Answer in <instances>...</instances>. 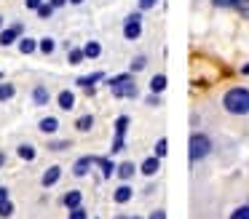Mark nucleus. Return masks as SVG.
I'll return each instance as SVG.
<instances>
[{
  "label": "nucleus",
  "mask_w": 249,
  "mask_h": 219,
  "mask_svg": "<svg viewBox=\"0 0 249 219\" xmlns=\"http://www.w3.org/2000/svg\"><path fill=\"white\" fill-rule=\"evenodd\" d=\"M3 163H6V152H0V168H3Z\"/></svg>",
  "instance_id": "42"
},
{
  "label": "nucleus",
  "mask_w": 249,
  "mask_h": 219,
  "mask_svg": "<svg viewBox=\"0 0 249 219\" xmlns=\"http://www.w3.org/2000/svg\"><path fill=\"white\" fill-rule=\"evenodd\" d=\"M91 166H97V155H83V158L75 160L72 174H75V176H86L89 171H91Z\"/></svg>",
  "instance_id": "5"
},
{
  "label": "nucleus",
  "mask_w": 249,
  "mask_h": 219,
  "mask_svg": "<svg viewBox=\"0 0 249 219\" xmlns=\"http://www.w3.org/2000/svg\"><path fill=\"white\" fill-rule=\"evenodd\" d=\"M156 3H158V0H140V11H150V8H156Z\"/></svg>",
  "instance_id": "36"
},
{
  "label": "nucleus",
  "mask_w": 249,
  "mask_h": 219,
  "mask_svg": "<svg viewBox=\"0 0 249 219\" xmlns=\"http://www.w3.org/2000/svg\"><path fill=\"white\" fill-rule=\"evenodd\" d=\"M38 48L40 51L46 53V56H49V53H54V48H56V43H54V37H43V40L38 43Z\"/></svg>",
  "instance_id": "25"
},
{
  "label": "nucleus",
  "mask_w": 249,
  "mask_h": 219,
  "mask_svg": "<svg viewBox=\"0 0 249 219\" xmlns=\"http://www.w3.org/2000/svg\"><path fill=\"white\" fill-rule=\"evenodd\" d=\"M0 27H3V16H0Z\"/></svg>",
  "instance_id": "47"
},
{
  "label": "nucleus",
  "mask_w": 249,
  "mask_h": 219,
  "mask_svg": "<svg viewBox=\"0 0 249 219\" xmlns=\"http://www.w3.org/2000/svg\"><path fill=\"white\" fill-rule=\"evenodd\" d=\"M14 94H17V88H14V83H0V101H8Z\"/></svg>",
  "instance_id": "24"
},
{
  "label": "nucleus",
  "mask_w": 249,
  "mask_h": 219,
  "mask_svg": "<svg viewBox=\"0 0 249 219\" xmlns=\"http://www.w3.org/2000/svg\"><path fill=\"white\" fill-rule=\"evenodd\" d=\"M33 104L35 107H46V104H49V88H46V85H35V88H33Z\"/></svg>",
  "instance_id": "11"
},
{
  "label": "nucleus",
  "mask_w": 249,
  "mask_h": 219,
  "mask_svg": "<svg viewBox=\"0 0 249 219\" xmlns=\"http://www.w3.org/2000/svg\"><path fill=\"white\" fill-rule=\"evenodd\" d=\"M166 147H169L166 136H161V139L156 142V158H163V155H166Z\"/></svg>",
  "instance_id": "29"
},
{
  "label": "nucleus",
  "mask_w": 249,
  "mask_h": 219,
  "mask_svg": "<svg viewBox=\"0 0 249 219\" xmlns=\"http://www.w3.org/2000/svg\"><path fill=\"white\" fill-rule=\"evenodd\" d=\"M14 214V203L11 201H3L0 203V219H8Z\"/></svg>",
  "instance_id": "28"
},
{
  "label": "nucleus",
  "mask_w": 249,
  "mask_h": 219,
  "mask_svg": "<svg viewBox=\"0 0 249 219\" xmlns=\"http://www.w3.org/2000/svg\"><path fill=\"white\" fill-rule=\"evenodd\" d=\"M38 128L43 134H56L59 131V120H56V118H43V120L38 123Z\"/></svg>",
  "instance_id": "16"
},
{
  "label": "nucleus",
  "mask_w": 249,
  "mask_h": 219,
  "mask_svg": "<svg viewBox=\"0 0 249 219\" xmlns=\"http://www.w3.org/2000/svg\"><path fill=\"white\" fill-rule=\"evenodd\" d=\"M115 174H118V176H121V179H124V182H126V179H131V176H134V174H137V166H134V163H131V160H124V163H121V166H118V168H115Z\"/></svg>",
  "instance_id": "13"
},
{
  "label": "nucleus",
  "mask_w": 249,
  "mask_h": 219,
  "mask_svg": "<svg viewBox=\"0 0 249 219\" xmlns=\"http://www.w3.org/2000/svg\"><path fill=\"white\" fill-rule=\"evenodd\" d=\"M145 67H147V56H142V53H140V56L131 59V72H140V69H145Z\"/></svg>",
  "instance_id": "26"
},
{
  "label": "nucleus",
  "mask_w": 249,
  "mask_h": 219,
  "mask_svg": "<svg viewBox=\"0 0 249 219\" xmlns=\"http://www.w3.org/2000/svg\"><path fill=\"white\" fill-rule=\"evenodd\" d=\"M188 152H190V160H204L206 155L212 152V139L206 136V134H201V131L190 134V139H188Z\"/></svg>",
  "instance_id": "3"
},
{
  "label": "nucleus",
  "mask_w": 249,
  "mask_h": 219,
  "mask_svg": "<svg viewBox=\"0 0 249 219\" xmlns=\"http://www.w3.org/2000/svg\"><path fill=\"white\" fill-rule=\"evenodd\" d=\"M244 75H249V64H244Z\"/></svg>",
  "instance_id": "44"
},
{
  "label": "nucleus",
  "mask_w": 249,
  "mask_h": 219,
  "mask_svg": "<svg viewBox=\"0 0 249 219\" xmlns=\"http://www.w3.org/2000/svg\"><path fill=\"white\" fill-rule=\"evenodd\" d=\"M17 155H19L22 160H35V155H38V152H35L33 144H19V147H17Z\"/></svg>",
  "instance_id": "19"
},
{
  "label": "nucleus",
  "mask_w": 249,
  "mask_h": 219,
  "mask_svg": "<svg viewBox=\"0 0 249 219\" xmlns=\"http://www.w3.org/2000/svg\"><path fill=\"white\" fill-rule=\"evenodd\" d=\"M3 201H8V187L0 185V203H3Z\"/></svg>",
  "instance_id": "40"
},
{
  "label": "nucleus",
  "mask_w": 249,
  "mask_h": 219,
  "mask_svg": "<svg viewBox=\"0 0 249 219\" xmlns=\"http://www.w3.org/2000/svg\"><path fill=\"white\" fill-rule=\"evenodd\" d=\"M140 35H142V11H134L124 21V37L126 40H137Z\"/></svg>",
  "instance_id": "4"
},
{
  "label": "nucleus",
  "mask_w": 249,
  "mask_h": 219,
  "mask_svg": "<svg viewBox=\"0 0 249 219\" xmlns=\"http://www.w3.org/2000/svg\"><path fill=\"white\" fill-rule=\"evenodd\" d=\"M115 219H129V217H115Z\"/></svg>",
  "instance_id": "45"
},
{
  "label": "nucleus",
  "mask_w": 249,
  "mask_h": 219,
  "mask_svg": "<svg viewBox=\"0 0 249 219\" xmlns=\"http://www.w3.org/2000/svg\"><path fill=\"white\" fill-rule=\"evenodd\" d=\"M124 147H126L124 136H115V139H113V147H110V152H113V155H118V152H121V150H124Z\"/></svg>",
  "instance_id": "32"
},
{
  "label": "nucleus",
  "mask_w": 249,
  "mask_h": 219,
  "mask_svg": "<svg viewBox=\"0 0 249 219\" xmlns=\"http://www.w3.org/2000/svg\"><path fill=\"white\" fill-rule=\"evenodd\" d=\"M99 80H105V72H102V69H99V72H91V75H83V78H78L75 83L81 85V88H94Z\"/></svg>",
  "instance_id": "9"
},
{
  "label": "nucleus",
  "mask_w": 249,
  "mask_h": 219,
  "mask_svg": "<svg viewBox=\"0 0 249 219\" xmlns=\"http://www.w3.org/2000/svg\"><path fill=\"white\" fill-rule=\"evenodd\" d=\"M129 219H142V217H129Z\"/></svg>",
  "instance_id": "46"
},
{
  "label": "nucleus",
  "mask_w": 249,
  "mask_h": 219,
  "mask_svg": "<svg viewBox=\"0 0 249 219\" xmlns=\"http://www.w3.org/2000/svg\"><path fill=\"white\" fill-rule=\"evenodd\" d=\"M238 11H241V16L244 19H249V0H238V5H236Z\"/></svg>",
  "instance_id": "35"
},
{
  "label": "nucleus",
  "mask_w": 249,
  "mask_h": 219,
  "mask_svg": "<svg viewBox=\"0 0 249 219\" xmlns=\"http://www.w3.org/2000/svg\"><path fill=\"white\" fill-rule=\"evenodd\" d=\"M163 88H166V75H153L150 91H153V94H163Z\"/></svg>",
  "instance_id": "20"
},
{
  "label": "nucleus",
  "mask_w": 249,
  "mask_h": 219,
  "mask_svg": "<svg viewBox=\"0 0 249 219\" xmlns=\"http://www.w3.org/2000/svg\"><path fill=\"white\" fill-rule=\"evenodd\" d=\"M59 179H62V168H59V166H49V168L43 171V176H40V185L49 190V187H54Z\"/></svg>",
  "instance_id": "6"
},
{
  "label": "nucleus",
  "mask_w": 249,
  "mask_h": 219,
  "mask_svg": "<svg viewBox=\"0 0 249 219\" xmlns=\"http://www.w3.org/2000/svg\"><path fill=\"white\" fill-rule=\"evenodd\" d=\"M70 3H72V5H81V3H83V0H70Z\"/></svg>",
  "instance_id": "43"
},
{
  "label": "nucleus",
  "mask_w": 249,
  "mask_h": 219,
  "mask_svg": "<svg viewBox=\"0 0 249 219\" xmlns=\"http://www.w3.org/2000/svg\"><path fill=\"white\" fill-rule=\"evenodd\" d=\"M140 168H142V174H145V176H156L158 168H161V158H156V155H153V158H145Z\"/></svg>",
  "instance_id": "8"
},
{
  "label": "nucleus",
  "mask_w": 249,
  "mask_h": 219,
  "mask_svg": "<svg viewBox=\"0 0 249 219\" xmlns=\"http://www.w3.org/2000/svg\"><path fill=\"white\" fill-rule=\"evenodd\" d=\"M51 14H54V5H51V3H43V5L38 8V16H40V19H49Z\"/></svg>",
  "instance_id": "31"
},
{
  "label": "nucleus",
  "mask_w": 249,
  "mask_h": 219,
  "mask_svg": "<svg viewBox=\"0 0 249 219\" xmlns=\"http://www.w3.org/2000/svg\"><path fill=\"white\" fill-rule=\"evenodd\" d=\"M35 48H38V40L35 37H19V51L27 56V53H33Z\"/></svg>",
  "instance_id": "17"
},
{
  "label": "nucleus",
  "mask_w": 249,
  "mask_h": 219,
  "mask_svg": "<svg viewBox=\"0 0 249 219\" xmlns=\"http://www.w3.org/2000/svg\"><path fill=\"white\" fill-rule=\"evenodd\" d=\"M107 85H110V91H113L115 99H134V96H137V85H134L131 72H124V75H115V78H110Z\"/></svg>",
  "instance_id": "2"
},
{
  "label": "nucleus",
  "mask_w": 249,
  "mask_h": 219,
  "mask_svg": "<svg viewBox=\"0 0 249 219\" xmlns=\"http://www.w3.org/2000/svg\"><path fill=\"white\" fill-rule=\"evenodd\" d=\"M62 203H65L67 208H78V206L83 203L81 190H70V192H65V195H62Z\"/></svg>",
  "instance_id": "12"
},
{
  "label": "nucleus",
  "mask_w": 249,
  "mask_h": 219,
  "mask_svg": "<svg viewBox=\"0 0 249 219\" xmlns=\"http://www.w3.org/2000/svg\"><path fill=\"white\" fill-rule=\"evenodd\" d=\"M24 5H27L30 11H38L40 5H43V0H24Z\"/></svg>",
  "instance_id": "37"
},
{
  "label": "nucleus",
  "mask_w": 249,
  "mask_h": 219,
  "mask_svg": "<svg viewBox=\"0 0 249 219\" xmlns=\"http://www.w3.org/2000/svg\"><path fill=\"white\" fill-rule=\"evenodd\" d=\"M83 53H86V59H97L99 53H102V46H99L97 40H89L86 48H83Z\"/></svg>",
  "instance_id": "21"
},
{
  "label": "nucleus",
  "mask_w": 249,
  "mask_h": 219,
  "mask_svg": "<svg viewBox=\"0 0 249 219\" xmlns=\"http://www.w3.org/2000/svg\"><path fill=\"white\" fill-rule=\"evenodd\" d=\"M75 128L81 134H89L94 128V115H81V118H78V123H75Z\"/></svg>",
  "instance_id": "18"
},
{
  "label": "nucleus",
  "mask_w": 249,
  "mask_h": 219,
  "mask_svg": "<svg viewBox=\"0 0 249 219\" xmlns=\"http://www.w3.org/2000/svg\"><path fill=\"white\" fill-rule=\"evenodd\" d=\"M147 104L158 107V104H161V94H150V96H147Z\"/></svg>",
  "instance_id": "38"
},
{
  "label": "nucleus",
  "mask_w": 249,
  "mask_h": 219,
  "mask_svg": "<svg viewBox=\"0 0 249 219\" xmlns=\"http://www.w3.org/2000/svg\"><path fill=\"white\" fill-rule=\"evenodd\" d=\"M22 30H24L22 24H14V27H8V30H3L0 32V46H11V43H17L19 35H22Z\"/></svg>",
  "instance_id": "7"
},
{
  "label": "nucleus",
  "mask_w": 249,
  "mask_h": 219,
  "mask_svg": "<svg viewBox=\"0 0 249 219\" xmlns=\"http://www.w3.org/2000/svg\"><path fill=\"white\" fill-rule=\"evenodd\" d=\"M56 104H59L62 110H72V107H75V94H72L70 88L59 91V96H56Z\"/></svg>",
  "instance_id": "10"
},
{
  "label": "nucleus",
  "mask_w": 249,
  "mask_h": 219,
  "mask_svg": "<svg viewBox=\"0 0 249 219\" xmlns=\"http://www.w3.org/2000/svg\"><path fill=\"white\" fill-rule=\"evenodd\" d=\"M83 59H86L83 48H70V53H67V62L70 64H83Z\"/></svg>",
  "instance_id": "23"
},
{
  "label": "nucleus",
  "mask_w": 249,
  "mask_h": 219,
  "mask_svg": "<svg viewBox=\"0 0 249 219\" xmlns=\"http://www.w3.org/2000/svg\"><path fill=\"white\" fill-rule=\"evenodd\" d=\"M67 219H89V211L83 206H78V208H70V217Z\"/></svg>",
  "instance_id": "30"
},
{
  "label": "nucleus",
  "mask_w": 249,
  "mask_h": 219,
  "mask_svg": "<svg viewBox=\"0 0 249 219\" xmlns=\"http://www.w3.org/2000/svg\"><path fill=\"white\" fill-rule=\"evenodd\" d=\"M67 147H72L70 142H49V150H54V152H59V150H67Z\"/></svg>",
  "instance_id": "34"
},
{
  "label": "nucleus",
  "mask_w": 249,
  "mask_h": 219,
  "mask_svg": "<svg viewBox=\"0 0 249 219\" xmlns=\"http://www.w3.org/2000/svg\"><path fill=\"white\" fill-rule=\"evenodd\" d=\"M212 5H217V8H236L238 0H212Z\"/></svg>",
  "instance_id": "33"
},
{
  "label": "nucleus",
  "mask_w": 249,
  "mask_h": 219,
  "mask_svg": "<svg viewBox=\"0 0 249 219\" xmlns=\"http://www.w3.org/2000/svg\"><path fill=\"white\" fill-rule=\"evenodd\" d=\"M228 219H249V206H238V208H233Z\"/></svg>",
  "instance_id": "27"
},
{
  "label": "nucleus",
  "mask_w": 249,
  "mask_h": 219,
  "mask_svg": "<svg viewBox=\"0 0 249 219\" xmlns=\"http://www.w3.org/2000/svg\"><path fill=\"white\" fill-rule=\"evenodd\" d=\"M147 219H166V211H163V208H156V211H150Z\"/></svg>",
  "instance_id": "39"
},
{
  "label": "nucleus",
  "mask_w": 249,
  "mask_h": 219,
  "mask_svg": "<svg viewBox=\"0 0 249 219\" xmlns=\"http://www.w3.org/2000/svg\"><path fill=\"white\" fill-rule=\"evenodd\" d=\"M126 131H129V115L115 118V136H126Z\"/></svg>",
  "instance_id": "22"
},
{
  "label": "nucleus",
  "mask_w": 249,
  "mask_h": 219,
  "mask_svg": "<svg viewBox=\"0 0 249 219\" xmlns=\"http://www.w3.org/2000/svg\"><path fill=\"white\" fill-rule=\"evenodd\" d=\"M131 195H134V190H131L129 185H121L118 190L113 192V201H115V203H129Z\"/></svg>",
  "instance_id": "14"
},
{
  "label": "nucleus",
  "mask_w": 249,
  "mask_h": 219,
  "mask_svg": "<svg viewBox=\"0 0 249 219\" xmlns=\"http://www.w3.org/2000/svg\"><path fill=\"white\" fill-rule=\"evenodd\" d=\"M49 3L54 5V8H62V5H65V3H70V0H49Z\"/></svg>",
  "instance_id": "41"
},
{
  "label": "nucleus",
  "mask_w": 249,
  "mask_h": 219,
  "mask_svg": "<svg viewBox=\"0 0 249 219\" xmlns=\"http://www.w3.org/2000/svg\"><path fill=\"white\" fill-rule=\"evenodd\" d=\"M97 166L102 168V179H110V176L115 174V168H118L110 158H97Z\"/></svg>",
  "instance_id": "15"
},
{
  "label": "nucleus",
  "mask_w": 249,
  "mask_h": 219,
  "mask_svg": "<svg viewBox=\"0 0 249 219\" xmlns=\"http://www.w3.org/2000/svg\"><path fill=\"white\" fill-rule=\"evenodd\" d=\"M222 107L231 115H249V88H241V85L228 88L222 94Z\"/></svg>",
  "instance_id": "1"
}]
</instances>
